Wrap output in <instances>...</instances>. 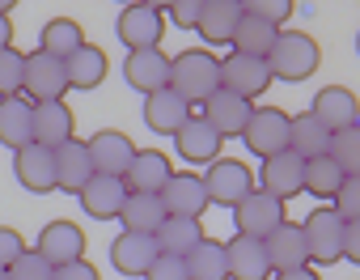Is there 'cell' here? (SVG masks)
<instances>
[{
    "label": "cell",
    "mask_w": 360,
    "mask_h": 280,
    "mask_svg": "<svg viewBox=\"0 0 360 280\" xmlns=\"http://www.w3.org/2000/svg\"><path fill=\"white\" fill-rule=\"evenodd\" d=\"M169 89H178L191 106H204V102L221 89V60H217L208 47H187L183 56H174Z\"/></svg>",
    "instance_id": "cell-1"
},
{
    "label": "cell",
    "mask_w": 360,
    "mask_h": 280,
    "mask_svg": "<svg viewBox=\"0 0 360 280\" xmlns=\"http://www.w3.org/2000/svg\"><path fill=\"white\" fill-rule=\"evenodd\" d=\"M318 64H322V47H318L305 30H280V39H276L271 51H267L271 77H276V81H288V85L314 77Z\"/></svg>",
    "instance_id": "cell-2"
},
{
    "label": "cell",
    "mask_w": 360,
    "mask_h": 280,
    "mask_svg": "<svg viewBox=\"0 0 360 280\" xmlns=\"http://www.w3.org/2000/svg\"><path fill=\"white\" fill-rule=\"evenodd\" d=\"M288 136H292V115L280 110V106H259L242 132V145L255 153V158H276L288 149Z\"/></svg>",
    "instance_id": "cell-3"
},
{
    "label": "cell",
    "mask_w": 360,
    "mask_h": 280,
    "mask_svg": "<svg viewBox=\"0 0 360 280\" xmlns=\"http://www.w3.org/2000/svg\"><path fill=\"white\" fill-rule=\"evenodd\" d=\"M204 187H208V200L221 204V208H233L242 204L250 191H255V174L246 162L238 158H217L208 170H204Z\"/></svg>",
    "instance_id": "cell-4"
},
{
    "label": "cell",
    "mask_w": 360,
    "mask_h": 280,
    "mask_svg": "<svg viewBox=\"0 0 360 280\" xmlns=\"http://www.w3.org/2000/svg\"><path fill=\"white\" fill-rule=\"evenodd\" d=\"M305 246H309V263L326 267V263H339L343 259V217L335 208H314L305 221Z\"/></svg>",
    "instance_id": "cell-5"
},
{
    "label": "cell",
    "mask_w": 360,
    "mask_h": 280,
    "mask_svg": "<svg viewBox=\"0 0 360 280\" xmlns=\"http://www.w3.org/2000/svg\"><path fill=\"white\" fill-rule=\"evenodd\" d=\"M115 30H119V43H123L127 51H144V47H161L165 18H161V9L144 5V0H131V5L119 9Z\"/></svg>",
    "instance_id": "cell-6"
},
{
    "label": "cell",
    "mask_w": 360,
    "mask_h": 280,
    "mask_svg": "<svg viewBox=\"0 0 360 280\" xmlns=\"http://www.w3.org/2000/svg\"><path fill=\"white\" fill-rule=\"evenodd\" d=\"M255 183H259V191H267V196H276V200L288 204L292 196L305 191V158L292 153V149H284V153H276V158H263Z\"/></svg>",
    "instance_id": "cell-7"
},
{
    "label": "cell",
    "mask_w": 360,
    "mask_h": 280,
    "mask_svg": "<svg viewBox=\"0 0 360 280\" xmlns=\"http://www.w3.org/2000/svg\"><path fill=\"white\" fill-rule=\"evenodd\" d=\"M276 77H271V68H267V60H259V56H242V51H229L225 60H221V89H229V94H238V98H259V94H267V85H271Z\"/></svg>",
    "instance_id": "cell-8"
},
{
    "label": "cell",
    "mask_w": 360,
    "mask_h": 280,
    "mask_svg": "<svg viewBox=\"0 0 360 280\" xmlns=\"http://www.w3.org/2000/svg\"><path fill=\"white\" fill-rule=\"evenodd\" d=\"M68 89H72V85H68L64 60L47 56L43 47L26 56V98H30V102H60Z\"/></svg>",
    "instance_id": "cell-9"
},
{
    "label": "cell",
    "mask_w": 360,
    "mask_h": 280,
    "mask_svg": "<svg viewBox=\"0 0 360 280\" xmlns=\"http://www.w3.org/2000/svg\"><path fill=\"white\" fill-rule=\"evenodd\" d=\"M288 217H284V200H276V196H267V191H250L242 204H233V225H238V234H246V238H267L271 229H280Z\"/></svg>",
    "instance_id": "cell-10"
},
{
    "label": "cell",
    "mask_w": 360,
    "mask_h": 280,
    "mask_svg": "<svg viewBox=\"0 0 360 280\" xmlns=\"http://www.w3.org/2000/svg\"><path fill=\"white\" fill-rule=\"evenodd\" d=\"M195 115V106L178 94V89H153V94H144V127L148 132H157V136H178V127H183L187 119Z\"/></svg>",
    "instance_id": "cell-11"
},
{
    "label": "cell",
    "mask_w": 360,
    "mask_h": 280,
    "mask_svg": "<svg viewBox=\"0 0 360 280\" xmlns=\"http://www.w3.org/2000/svg\"><path fill=\"white\" fill-rule=\"evenodd\" d=\"M13 174H18V183L26 187V191H34V196H47V191H60V183H56V149H47V145H22L18 153H13Z\"/></svg>",
    "instance_id": "cell-12"
},
{
    "label": "cell",
    "mask_w": 360,
    "mask_h": 280,
    "mask_svg": "<svg viewBox=\"0 0 360 280\" xmlns=\"http://www.w3.org/2000/svg\"><path fill=\"white\" fill-rule=\"evenodd\" d=\"M174 145H178V153H183V162H195V166H212L217 158H221V149H225V136L204 119V115H191L183 127H178V136H174Z\"/></svg>",
    "instance_id": "cell-13"
},
{
    "label": "cell",
    "mask_w": 360,
    "mask_h": 280,
    "mask_svg": "<svg viewBox=\"0 0 360 280\" xmlns=\"http://www.w3.org/2000/svg\"><path fill=\"white\" fill-rule=\"evenodd\" d=\"M169 68H174V56H165L161 47L127 51V60H123V81H127L136 94H153V89H165V85H169Z\"/></svg>",
    "instance_id": "cell-14"
},
{
    "label": "cell",
    "mask_w": 360,
    "mask_h": 280,
    "mask_svg": "<svg viewBox=\"0 0 360 280\" xmlns=\"http://www.w3.org/2000/svg\"><path fill=\"white\" fill-rule=\"evenodd\" d=\"M34 250H39L51 267H64V263L85 259V234H81L77 221H47V225L39 229Z\"/></svg>",
    "instance_id": "cell-15"
},
{
    "label": "cell",
    "mask_w": 360,
    "mask_h": 280,
    "mask_svg": "<svg viewBox=\"0 0 360 280\" xmlns=\"http://www.w3.org/2000/svg\"><path fill=\"white\" fill-rule=\"evenodd\" d=\"M161 204L165 212L174 217H204L208 212V187H204V174H191V170H174L169 183L161 187Z\"/></svg>",
    "instance_id": "cell-16"
},
{
    "label": "cell",
    "mask_w": 360,
    "mask_h": 280,
    "mask_svg": "<svg viewBox=\"0 0 360 280\" xmlns=\"http://www.w3.org/2000/svg\"><path fill=\"white\" fill-rule=\"evenodd\" d=\"M161 246H157V234H136V229H123L115 242H110V267L123 272V276H144L153 263H157Z\"/></svg>",
    "instance_id": "cell-17"
},
{
    "label": "cell",
    "mask_w": 360,
    "mask_h": 280,
    "mask_svg": "<svg viewBox=\"0 0 360 280\" xmlns=\"http://www.w3.org/2000/svg\"><path fill=\"white\" fill-rule=\"evenodd\" d=\"M85 145H89V158H94V170H98V174H115V179H123L127 166H131V158H136V145H131L123 132H115V127L94 132Z\"/></svg>",
    "instance_id": "cell-18"
},
{
    "label": "cell",
    "mask_w": 360,
    "mask_h": 280,
    "mask_svg": "<svg viewBox=\"0 0 360 280\" xmlns=\"http://www.w3.org/2000/svg\"><path fill=\"white\" fill-rule=\"evenodd\" d=\"M81 208L94 217V221H119L123 212V200H127V183L115 179V174H94L85 187H81Z\"/></svg>",
    "instance_id": "cell-19"
},
{
    "label": "cell",
    "mask_w": 360,
    "mask_h": 280,
    "mask_svg": "<svg viewBox=\"0 0 360 280\" xmlns=\"http://www.w3.org/2000/svg\"><path fill=\"white\" fill-rule=\"evenodd\" d=\"M267 246V259H271V272H297V267H309V246H305V229L297 221H284L280 229H271L263 238Z\"/></svg>",
    "instance_id": "cell-20"
},
{
    "label": "cell",
    "mask_w": 360,
    "mask_h": 280,
    "mask_svg": "<svg viewBox=\"0 0 360 280\" xmlns=\"http://www.w3.org/2000/svg\"><path fill=\"white\" fill-rule=\"evenodd\" d=\"M225 255H229V280H271V259H267V246L259 238H246V234H233L225 242Z\"/></svg>",
    "instance_id": "cell-21"
},
{
    "label": "cell",
    "mask_w": 360,
    "mask_h": 280,
    "mask_svg": "<svg viewBox=\"0 0 360 280\" xmlns=\"http://www.w3.org/2000/svg\"><path fill=\"white\" fill-rule=\"evenodd\" d=\"M200 115L229 140V136H238L242 140V132H246V123H250V115H255V106L246 102V98H238V94H229V89H217L204 106H200Z\"/></svg>",
    "instance_id": "cell-22"
},
{
    "label": "cell",
    "mask_w": 360,
    "mask_h": 280,
    "mask_svg": "<svg viewBox=\"0 0 360 280\" xmlns=\"http://www.w3.org/2000/svg\"><path fill=\"white\" fill-rule=\"evenodd\" d=\"M98 170H94V158H89V145L85 140H64V145L56 149V183H60V191H68V196H81V187L94 179Z\"/></svg>",
    "instance_id": "cell-23"
},
{
    "label": "cell",
    "mask_w": 360,
    "mask_h": 280,
    "mask_svg": "<svg viewBox=\"0 0 360 280\" xmlns=\"http://www.w3.org/2000/svg\"><path fill=\"white\" fill-rule=\"evenodd\" d=\"M0 145L13 153L22 145H34V102L26 94L0 98Z\"/></svg>",
    "instance_id": "cell-24"
},
{
    "label": "cell",
    "mask_w": 360,
    "mask_h": 280,
    "mask_svg": "<svg viewBox=\"0 0 360 280\" xmlns=\"http://www.w3.org/2000/svg\"><path fill=\"white\" fill-rule=\"evenodd\" d=\"M309 110H314L330 132H343V127L360 123V98H356L347 85H322Z\"/></svg>",
    "instance_id": "cell-25"
},
{
    "label": "cell",
    "mask_w": 360,
    "mask_h": 280,
    "mask_svg": "<svg viewBox=\"0 0 360 280\" xmlns=\"http://www.w3.org/2000/svg\"><path fill=\"white\" fill-rule=\"evenodd\" d=\"M169 174H174V166H169V158L161 149H136L123 183H127V191H153V196H161V187L169 183Z\"/></svg>",
    "instance_id": "cell-26"
},
{
    "label": "cell",
    "mask_w": 360,
    "mask_h": 280,
    "mask_svg": "<svg viewBox=\"0 0 360 280\" xmlns=\"http://www.w3.org/2000/svg\"><path fill=\"white\" fill-rule=\"evenodd\" d=\"M242 13H246V9H242V0H208L195 30H200V39H204V43H212V47L233 43V30H238Z\"/></svg>",
    "instance_id": "cell-27"
},
{
    "label": "cell",
    "mask_w": 360,
    "mask_h": 280,
    "mask_svg": "<svg viewBox=\"0 0 360 280\" xmlns=\"http://www.w3.org/2000/svg\"><path fill=\"white\" fill-rule=\"evenodd\" d=\"M64 68H68V85L72 89H98L102 81H106V72H110V60H106V51L102 47H94V43H81L68 60H64Z\"/></svg>",
    "instance_id": "cell-28"
},
{
    "label": "cell",
    "mask_w": 360,
    "mask_h": 280,
    "mask_svg": "<svg viewBox=\"0 0 360 280\" xmlns=\"http://www.w3.org/2000/svg\"><path fill=\"white\" fill-rule=\"evenodd\" d=\"M34 140L47 149H60L64 140H72V110L68 102H34Z\"/></svg>",
    "instance_id": "cell-29"
},
{
    "label": "cell",
    "mask_w": 360,
    "mask_h": 280,
    "mask_svg": "<svg viewBox=\"0 0 360 280\" xmlns=\"http://www.w3.org/2000/svg\"><path fill=\"white\" fill-rule=\"evenodd\" d=\"M165 204H161V196H153V191H127V200H123V212H119V221H123V229H136V234H157L161 225H165Z\"/></svg>",
    "instance_id": "cell-30"
},
{
    "label": "cell",
    "mask_w": 360,
    "mask_h": 280,
    "mask_svg": "<svg viewBox=\"0 0 360 280\" xmlns=\"http://www.w3.org/2000/svg\"><path fill=\"white\" fill-rule=\"evenodd\" d=\"M208 234H204V221L200 217H165V225L157 229V246H161V255H191L200 242H204Z\"/></svg>",
    "instance_id": "cell-31"
},
{
    "label": "cell",
    "mask_w": 360,
    "mask_h": 280,
    "mask_svg": "<svg viewBox=\"0 0 360 280\" xmlns=\"http://www.w3.org/2000/svg\"><path fill=\"white\" fill-rule=\"evenodd\" d=\"M288 149H292V153H301L305 162H314V158L330 153V127H326L314 110L292 115V136H288Z\"/></svg>",
    "instance_id": "cell-32"
},
{
    "label": "cell",
    "mask_w": 360,
    "mask_h": 280,
    "mask_svg": "<svg viewBox=\"0 0 360 280\" xmlns=\"http://www.w3.org/2000/svg\"><path fill=\"white\" fill-rule=\"evenodd\" d=\"M280 39V26H271V22H263V18H255V13H242V22H238V30H233V51H242V56H259V60H267V51H271V43Z\"/></svg>",
    "instance_id": "cell-33"
},
{
    "label": "cell",
    "mask_w": 360,
    "mask_h": 280,
    "mask_svg": "<svg viewBox=\"0 0 360 280\" xmlns=\"http://www.w3.org/2000/svg\"><path fill=\"white\" fill-rule=\"evenodd\" d=\"M187 276H191V280H229V255H225V242L204 238V242L187 255Z\"/></svg>",
    "instance_id": "cell-34"
},
{
    "label": "cell",
    "mask_w": 360,
    "mask_h": 280,
    "mask_svg": "<svg viewBox=\"0 0 360 280\" xmlns=\"http://www.w3.org/2000/svg\"><path fill=\"white\" fill-rule=\"evenodd\" d=\"M81 43H85V30H81L72 18H51V22L43 26V34H39V47H43L47 56H56V60H68Z\"/></svg>",
    "instance_id": "cell-35"
},
{
    "label": "cell",
    "mask_w": 360,
    "mask_h": 280,
    "mask_svg": "<svg viewBox=\"0 0 360 280\" xmlns=\"http://www.w3.org/2000/svg\"><path fill=\"white\" fill-rule=\"evenodd\" d=\"M343 170L335 166V158L330 153H322V158H314V162H305V191L309 196H318V200H335L339 196V187H343Z\"/></svg>",
    "instance_id": "cell-36"
},
{
    "label": "cell",
    "mask_w": 360,
    "mask_h": 280,
    "mask_svg": "<svg viewBox=\"0 0 360 280\" xmlns=\"http://www.w3.org/2000/svg\"><path fill=\"white\" fill-rule=\"evenodd\" d=\"M330 158L347 179L360 174V123H352L343 132H330Z\"/></svg>",
    "instance_id": "cell-37"
},
{
    "label": "cell",
    "mask_w": 360,
    "mask_h": 280,
    "mask_svg": "<svg viewBox=\"0 0 360 280\" xmlns=\"http://www.w3.org/2000/svg\"><path fill=\"white\" fill-rule=\"evenodd\" d=\"M26 94V51L0 47V98Z\"/></svg>",
    "instance_id": "cell-38"
},
{
    "label": "cell",
    "mask_w": 360,
    "mask_h": 280,
    "mask_svg": "<svg viewBox=\"0 0 360 280\" xmlns=\"http://www.w3.org/2000/svg\"><path fill=\"white\" fill-rule=\"evenodd\" d=\"M9 280H56V267H51L34 246H26V250L13 259V267H9Z\"/></svg>",
    "instance_id": "cell-39"
},
{
    "label": "cell",
    "mask_w": 360,
    "mask_h": 280,
    "mask_svg": "<svg viewBox=\"0 0 360 280\" xmlns=\"http://www.w3.org/2000/svg\"><path fill=\"white\" fill-rule=\"evenodd\" d=\"M242 9L263 18V22H271V26H284L292 18V0H242Z\"/></svg>",
    "instance_id": "cell-40"
},
{
    "label": "cell",
    "mask_w": 360,
    "mask_h": 280,
    "mask_svg": "<svg viewBox=\"0 0 360 280\" xmlns=\"http://www.w3.org/2000/svg\"><path fill=\"white\" fill-rule=\"evenodd\" d=\"M144 280H191L183 255H157V263L144 272Z\"/></svg>",
    "instance_id": "cell-41"
},
{
    "label": "cell",
    "mask_w": 360,
    "mask_h": 280,
    "mask_svg": "<svg viewBox=\"0 0 360 280\" xmlns=\"http://www.w3.org/2000/svg\"><path fill=\"white\" fill-rule=\"evenodd\" d=\"M335 212H339L343 221H356V217H360V174H356V179H343V187H339V196H335Z\"/></svg>",
    "instance_id": "cell-42"
},
{
    "label": "cell",
    "mask_w": 360,
    "mask_h": 280,
    "mask_svg": "<svg viewBox=\"0 0 360 280\" xmlns=\"http://www.w3.org/2000/svg\"><path fill=\"white\" fill-rule=\"evenodd\" d=\"M204 5H208V0H174V5H169V22H174L178 30H195Z\"/></svg>",
    "instance_id": "cell-43"
},
{
    "label": "cell",
    "mask_w": 360,
    "mask_h": 280,
    "mask_svg": "<svg viewBox=\"0 0 360 280\" xmlns=\"http://www.w3.org/2000/svg\"><path fill=\"white\" fill-rule=\"evenodd\" d=\"M22 250H26V238H22L13 225H0V267L9 272V267H13V259H18Z\"/></svg>",
    "instance_id": "cell-44"
},
{
    "label": "cell",
    "mask_w": 360,
    "mask_h": 280,
    "mask_svg": "<svg viewBox=\"0 0 360 280\" xmlns=\"http://www.w3.org/2000/svg\"><path fill=\"white\" fill-rule=\"evenodd\" d=\"M56 280H102V276H98V267L89 259H77V263L56 267Z\"/></svg>",
    "instance_id": "cell-45"
},
{
    "label": "cell",
    "mask_w": 360,
    "mask_h": 280,
    "mask_svg": "<svg viewBox=\"0 0 360 280\" xmlns=\"http://www.w3.org/2000/svg\"><path fill=\"white\" fill-rule=\"evenodd\" d=\"M343 259L360 263V217L356 221H343Z\"/></svg>",
    "instance_id": "cell-46"
},
{
    "label": "cell",
    "mask_w": 360,
    "mask_h": 280,
    "mask_svg": "<svg viewBox=\"0 0 360 280\" xmlns=\"http://www.w3.org/2000/svg\"><path fill=\"white\" fill-rule=\"evenodd\" d=\"M271 280H318V272L314 267H297V272H276Z\"/></svg>",
    "instance_id": "cell-47"
},
{
    "label": "cell",
    "mask_w": 360,
    "mask_h": 280,
    "mask_svg": "<svg viewBox=\"0 0 360 280\" xmlns=\"http://www.w3.org/2000/svg\"><path fill=\"white\" fill-rule=\"evenodd\" d=\"M0 47H13V18L0 13Z\"/></svg>",
    "instance_id": "cell-48"
},
{
    "label": "cell",
    "mask_w": 360,
    "mask_h": 280,
    "mask_svg": "<svg viewBox=\"0 0 360 280\" xmlns=\"http://www.w3.org/2000/svg\"><path fill=\"white\" fill-rule=\"evenodd\" d=\"M144 5H153V9H169L174 0H144Z\"/></svg>",
    "instance_id": "cell-49"
},
{
    "label": "cell",
    "mask_w": 360,
    "mask_h": 280,
    "mask_svg": "<svg viewBox=\"0 0 360 280\" xmlns=\"http://www.w3.org/2000/svg\"><path fill=\"white\" fill-rule=\"evenodd\" d=\"M9 9H18V0H0V13H9Z\"/></svg>",
    "instance_id": "cell-50"
},
{
    "label": "cell",
    "mask_w": 360,
    "mask_h": 280,
    "mask_svg": "<svg viewBox=\"0 0 360 280\" xmlns=\"http://www.w3.org/2000/svg\"><path fill=\"white\" fill-rule=\"evenodd\" d=\"M0 280H9V272H5V267H0Z\"/></svg>",
    "instance_id": "cell-51"
},
{
    "label": "cell",
    "mask_w": 360,
    "mask_h": 280,
    "mask_svg": "<svg viewBox=\"0 0 360 280\" xmlns=\"http://www.w3.org/2000/svg\"><path fill=\"white\" fill-rule=\"evenodd\" d=\"M356 56H360V34H356Z\"/></svg>",
    "instance_id": "cell-52"
},
{
    "label": "cell",
    "mask_w": 360,
    "mask_h": 280,
    "mask_svg": "<svg viewBox=\"0 0 360 280\" xmlns=\"http://www.w3.org/2000/svg\"><path fill=\"white\" fill-rule=\"evenodd\" d=\"M123 5H131V0H123Z\"/></svg>",
    "instance_id": "cell-53"
}]
</instances>
